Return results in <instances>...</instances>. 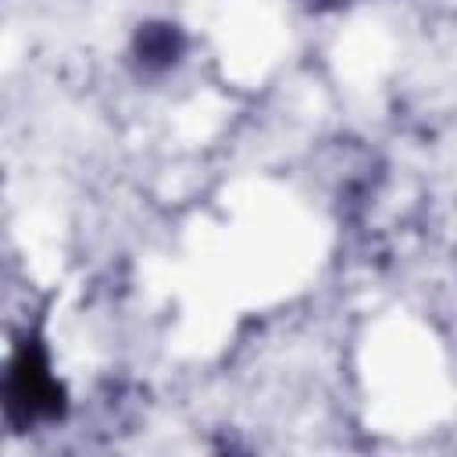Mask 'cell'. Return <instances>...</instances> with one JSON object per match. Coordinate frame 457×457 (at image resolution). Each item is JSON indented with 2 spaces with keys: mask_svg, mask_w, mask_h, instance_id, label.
<instances>
[{
  "mask_svg": "<svg viewBox=\"0 0 457 457\" xmlns=\"http://www.w3.org/2000/svg\"><path fill=\"white\" fill-rule=\"evenodd\" d=\"M68 414L64 382L54 375L46 343L39 336H25L4 375V418L14 432H29L39 425H54Z\"/></svg>",
  "mask_w": 457,
  "mask_h": 457,
  "instance_id": "6da1fadb",
  "label": "cell"
},
{
  "mask_svg": "<svg viewBox=\"0 0 457 457\" xmlns=\"http://www.w3.org/2000/svg\"><path fill=\"white\" fill-rule=\"evenodd\" d=\"M186 57V32L171 21H143L132 36V64L139 75H164Z\"/></svg>",
  "mask_w": 457,
  "mask_h": 457,
  "instance_id": "7a4b0ae2",
  "label": "cell"
}]
</instances>
